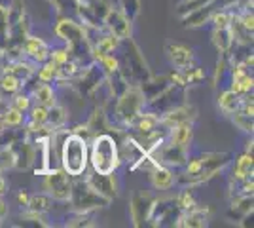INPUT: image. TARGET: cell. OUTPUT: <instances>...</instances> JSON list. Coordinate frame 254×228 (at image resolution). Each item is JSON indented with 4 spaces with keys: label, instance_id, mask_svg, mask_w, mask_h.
Instances as JSON below:
<instances>
[{
    "label": "cell",
    "instance_id": "obj_1",
    "mask_svg": "<svg viewBox=\"0 0 254 228\" xmlns=\"http://www.w3.org/2000/svg\"><path fill=\"white\" fill-rule=\"evenodd\" d=\"M232 160V154L226 152H197V154H190L188 149V160L182 165L184 173L180 175L179 181L180 185H199L203 181L211 179L212 175H216L220 169H224Z\"/></svg>",
    "mask_w": 254,
    "mask_h": 228
},
{
    "label": "cell",
    "instance_id": "obj_2",
    "mask_svg": "<svg viewBox=\"0 0 254 228\" xmlns=\"http://www.w3.org/2000/svg\"><path fill=\"white\" fill-rule=\"evenodd\" d=\"M61 167L70 177H82L87 169L89 154H87V141L80 133H66L61 143Z\"/></svg>",
    "mask_w": 254,
    "mask_h": 228
},
{
    "label": "cell",
    "instance_id": "obj_3",
    "mask_svg": "<svg viewBox=\"0 0 254 228\" xmlns=\"http://www.w3.org/2000/svg\"><path fill=\"white\" fill-rule=\"evenodd\" d=\"M91 169L97 173H114L122 165L118 141L108 133H99L93 137L91 154H89Z\"/></svg>",
    "mask_w": 254,
    "mask_h": 228
},
{
    "label": "cell",
    "instance_id": "obj_4",
    "mask_svg": "<svg viewBox=\"0 0 254 228\" xmlns=\"http://www.w3.org/2000/svg\"><path fill=\"white\" fill-rule=\"evenodd\" d=\"M116 99L118 101L116 105H114V118H110L108 122L116 124V126H122V128H127L142 112V109L146 107V99H144L138 86H129Z\"/></svg>",
    "mask_w": 254,
    "mask_h": 228
},
{
    "label": "cell",
    "instance_id": "obj_5",
    "mask_svg": "<svg viewBox=\"0 0 254 228\" xmlns=\"http://www.w3.org/2000/svg\"><path fill=\"white\" fill-rule=\"evenodd\" d=\"M76 181L70 185V206L74 211H95L99 207L108 206V200L103 198L101 194H97L91 186L87 185L85 179H80V177H74Z\"/></svg>",
    "mask_w": 254,
    "mask_h": 228
},
{
    "label": "cell",
    "instance_id": "obj_6",
    "mask_svg": "<svg viewBox=\"0 0 254 228\" xmlns=\"http://www.w3.org/2000/svg\"><path fill=\"white\" fill-rule=\"evenodd\" d=\"M44 177H46L44 186H46L48 194L52 196L53 200H57V202H68V198H70V185H72L70 175L66 173L63 167H57V169L46 171Z\"/></svg>",
    "mask_w": 254,
    "mask_h": 228
},
{
    "label": "cell",
    "instance_id": "obj_7",
    "mask_svg": "<svg viewBox=\"0 0 254 228\" xmlns=\"http://www.w3.org/2000/svg\"><path fill=\"white\" fill-rule=\"evenodd\" d=\"M103 27H105L108 33L118 36L120 40L129 38V34H131V19H127L118 6L108 10V13L105 15V19H103Z\"/></svg>",
    "mask_w": 254,
    "mask_h": 228
},
{
    "label": "cell",
    "instance_id": "obj_8",
    "mask_svg": "<svg viewBox=\"0 0 254 228\" xmlns=\"http://www.w3.org/2000/svg\"><path fill=\"white\" fill-rule=\"evenodd\" d=\"M21 54H23V57H27L29 61L40 65V63H46V61L50 59V46L44 42L42 38L27 34V38H25L21 44Z\"/></svg>",
    "mask_w": 254,
    "mask_h": 228
},
{
    "label": "cell",
    "instance_id": "obj_9",
    "mask_svg": "<svg viewBox=\"0 0 254 228\" xmlns=\"http://www.w3.org/2000/svg\"><path fill=\"white\" fill-rule=\"evenodd\" d=\"M152 206H154V198L150 194H146V192L133 194V198H131V217H133L135 227H142L148 223Z\"/></svg>",
    "mask_w": 254,
    "mask_h": 228
},
{
    "label": "cell",
    "instance_id": "obj_10",
    "mask_svg": "<svg viewBox=\"0 0 254 228\" xmlns=\"http://www.w3.org/2000/svg\"><path fill=\"white\" fill-rule=\"evenodd\" d=\"M85 181H87V185L91 186L97 194L106 198L108 202L116 198V186H114V181H112V173H97V171H91L89 177H85Z\"/></svg>",
    "mask_w": 254,
    "mask_h": 228
},
{
    "label": "cell",
    "instance_id": "obj_11",
    "mask_svg": "<svg viewBox=\"0 0 254 228\" xmlns=\"http://www.w3.org/2000/svg\"><path fill=\"white\" fill-rule=\"evenodd\" d=\"M197 116V110L195 107H191V105H179V107H175L173 110L169 112H165L163 116H161V126L163 128H173V126H177V124H182V122H193Z\"/></svg>",
    "mask_w": 254,
    "mask_h": 228
},
{
    "label": "cell",
    "instance_id": "obj_12",
    "mask_svg": "<svg viewBox=\"0 0 254 228\" xmlns=\"http://www.w3.org/2000/svg\"><path fill=\"white\" fill-rule=\"evenodd\" d=\"M167 54H169L173 65L177 67L179 71H184V69H191L193 63H195V57H193V52L190 48L182 46V44H167Z\"/></svg>",
    "mask_w": 254,
    "mask_h": 228
},
{
    "label": "cell",
    "instance_id": "obj_13",
    "mask_svg": "<svg viewBox=\"0 0 254 228\" xmlns=\"http://www.w3.org/2000/svg\"><path fill=\"white\" fill-rule=\"evenodd\" d=\"M207 225H209V211L207 209H199L197 206L188 209V211H182L179 221H177V227L199 228L207 227Z\"/></svg>",
    "mask_w": 254,
    "mask_h": 228
},
{
    "label": "cell",
    "instance_id": "obj_14",
    "mask_svg": "<svg viewBox=\"0 0 254 228\" xmlns=\"http://www.w3.org/2000/svg\"><path fill=\"white\" fill-rule=\"evenodd\" d=\"M150 177H152V185L158 190H167L171 186L177 183V177L173 175L171 167L167 165H161V163H156L150 171Z\"/></svg>",
    "mask_w": 254,
    "mask_h": 228
},
{
    "label": "cell",
    "instance_id": "obj_15",
    "mask_svg": "<svg viewBox=\"0 0 254 228\" xmlns=\"http://www.w3.org/2000/svg\"><path fill=\"white\" fill-rule=\"evenodd\" d=\"M167 143L171 145H179V147H190L191 141V122H182V124H177L169 128L167 131Z\"/></svg>",
    "mask_w": 254,
    "mask_h": 228
},
{
    "label": "cell",
    "instance_id": "obj_16",
    "mask_svg": "<svg viewBox=\"0 0 254 228\" xmlns=\"http://www.w3.org/2000/svg\"><path fill=\"white\" fill-rule=\"evenodd\" d=\"M53 206V198L48 192H40V194H32L29 198L27 209L31 211L32 215H46Z\"/></svg>",
    "mask_w": 254,
    "mask_h": 228
},
{
    "label": "cell",
    "instance_id": "obj_17",
    "mask_svg": "<svg viewBox=\"0 0 254 228\" xmlns=\"http://www.w3.org/2000/svg\"><path fill=\"white\" fill-rule=\"evenodd\" d=\"M32 101L38 103V105H44L46 109L53 107L57 103V93H55L53 84H44L42 82L40 86L32 91Z\"/></svg>",
    "mask_w": 254,
    "mask_h": 228
},
{
    "label": "cell",
    "instance_id": "obj_18",
    "mask_svg": "<svg viewBox=\"0 0 254 228\" xmlns=\"http://www.w3.org/2000/svg\"><path fill=\"white\" fill-rule=\"evenodd\" d=\"M241 99L243 95H239V93H235L233 89H222V93L218 95V107L222 110L224 114H232L235 110H239V105H241Z\"/></svg>",
    "mask_w": 254,
    "mask_h": 228
},
{
    "label": "cell",
    "instance_id": "obj_19",
    "mask_svg": "<svg viewBox=\"0 0 254 228\" xmlns=\"http://www.w3.org/2000/svg\"><path fill=\"white\" fill-rule=\"evenodd\" d=\"M212 42L216 46V50L220 54H228L233 50V36L230 27H222V29H212Z\"/></svg>",
    "mask_w": 254,
    "mask_h": 228
},
{
    "label": "cell",
    "instance_id": "obj_20",
    "mask_svg": "<svg viewBox=\"0 0 254 228\" xmlns=\"http://www.w3.org/2000/svg\"><path fill=\"white\" fill-rule=\"evenodd\" d=\"M23 87V82L17 78V76H13L11 73H0V93H4V95H13V93H17L19 89Z\"/></svg>",
    "mask_w": 254,
    "mask_h": 228
},
{
    "label": "cell",
    "instance_id": "obj_21",
    "mask_svg": "<svg viewBox=\"0 0 254 228\" xmlns=\"http://www.w3.org/2000/svg\"><path fill=\"white\" fill-rule=\"evenodd\" d=\"M66 120H68L66 110H64L63 107H59L57 103L48 109V120H46V124H48L52 130H59V128H63L64 124H66Z\"/></svg>",
    "mask_w": 254,
    "mask_h": 228
},
{
    "label": "cell",
    "instance_id": "obj_22",
    "mask_svg": "<svg viewBox=\"0 0 254 228\" xmlns=\"http://www.w3.org/2000/svg\"><path fill=\"white\" fill-rule=\"evenodd\" d=\"M0 118H2L4 128H21V126H25V122H27L25 112L13 109V107H8V110H6Z\"/></svg>",
    "mask_w": 254,
    "mask_h": 228
},
{
    "label": "cell",
    "instance_id": "obj_23",
    "mask_svg": "<svg viewBox=\"0 0 254 228\" xmlns=\"http://www.w3.org/2000/svg\"><path fill=\"white\" fill-rule=\"evenodd\" d=\"M8 8L0 6V59L4 57V52L8 48Z\"/></svg>",
    "mask_w": 254,
    "mask_h": 228
},
{
    "label": "cell",
    "instance_id": "obj_24",
    "mask_svg": "<svg viewBox=\"0 0 254 228\" xmlns=\"http://www.w3.org/2000/svg\"><path fill=\"white\" fill-rule=\"evenodd\" d=\"M10 107H13V109L21 110V112H29V109L32 107V95L31 93H27V91H23V89H19L17 93H13L10 99Z\"/></svg>",
    "mask_w": 254,
    "mask_h": 228
},
{
    "label": "cell",
    "instance_id": "obj_25",
    "mask_svg": "<svg viewBox=\"0 0 254 228\" xmlns=\"http://www.w3.org/2000/svg\"><path fill=\"white\" fill-rule=\"evenodd\" d=\"M118 8L122 10V13L127 19H135L140 11V0H118Z\"/></svg>",
    "mask_w": 254,
    "mask_h": 228
},
{
    "label": "cell",
    "instance_id": "obj_26",
    "mask_svg": "<svg viewBox=\"0 0 254 228\" xmlns=\"http://www.w3.org/2000/svg\"><path fill=\"white\" fill-rule=\"evenodd\" d=\"M230 116H232V122L239 130H243L245 133H251L253 135V116H247L241 110H235Z\"/></svg>",
    "mask_w": 254,
    "mask_h": 228
},
{
    "label": "cell",
    "instance_id": "obj_27",
    "mask_svg": "<svg viewBox=\"0 0 254 228\" xmlns=\"http://www.w3.org/2000/svg\"><path fill=\"white\" fill-rule=\"evenodd\" d=\"M175 202H177V206H179L180 211H188L191 207H195V200H193V196H191L190 188H182L179 192V196L175 198Z\"/></svg>",
    "mask_w": 254,
    "mask_h": 228
},
{
    "label": "cell",
    "instance_id": "obj_28",
    "mask_svg": "<svg viewBox=\"0 0 254 228\" xmlns=\"http://www.w3.org/2000/svg\"><path fill=\"white\" fill-rule=\"evenodd\" d=\"M25 17V10H23V2L21 0H15L8 8V25H13V23L21 21Z\"/></svg>",
    "mask_w": 254,
    "mask_h": 228
},
{
    "label": "cell",
    "instance_id": "obj_29",
    "mask_svg": "<svg viewBox=\"0 0 254 228\" xmlns=\"http://www.w3.org/2000/svg\"><path fill=\"white\" fill-rule=\"evenodd\" d=\"M29 198H31V196L27 194V192H19V194H17V202H19V206H23V207H27V204H29Z\"/></svg>",
    "mask_w": 254,
    "mask_h": 228
},
{
    "label": "cell",
    "instance_id": "obj_30",
    "mask_svg": "<svg viewBox=\"0 0 254 228\" xmlns=\"http://www.w3.org/2000/svg\"><path fill=\"white\" fill-rule=\"evenodd\" d=\"M6 217H8V206H6V202H4L2 196H0V221Z\"/></svg>",
    "mask_w": 254,
    "mask_h": 228
},
{
    "label": "cell",
    "instance_id": "obj_31",
    "mask_svg": "<svg viewBox=\"0 0 254 228\" xmlns=\"http://www.w3.org/2000/svg\"><path fill=\"white\" fill-rule=\"evenodd\" d=\"M8 192V183H6V179H4V175L0 171V196H4Z\"/></svg>",
    "mask_w": 254,
    "mask_h": 228
},
{
    "label": "cell",
    "instance_id": "obj_32",
    "mask_svg": "<svg viewBox=\"0 0 254 228\" xmlns=\"http://www.w3.org/2000/svg\"><path fill=\"white\" fill-rule=\"evenodd\" d=\"M4 130V124H2V118H0V131Z\"/></svg>",
    "mask_w": 254,
    "mask_h": 228
}]
</instances>
